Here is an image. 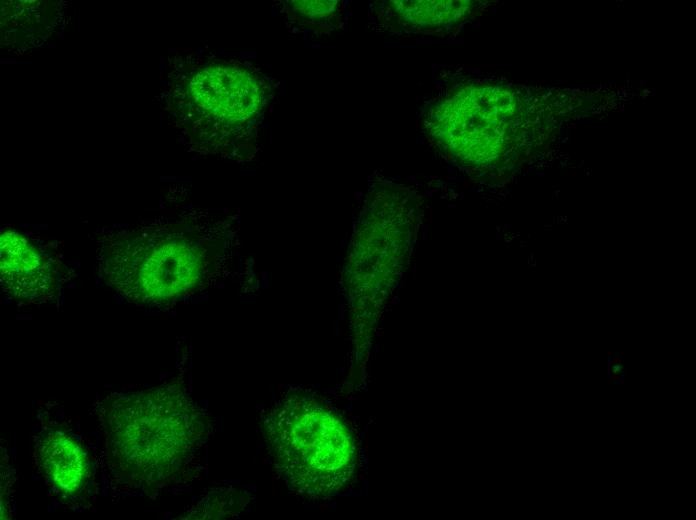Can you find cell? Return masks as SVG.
Instances as JSON below:
<instances>
[{
	"mask_svg": "<svg viewBox=\"0 0 696 520\" xmlns=\"http://www.w3.org/2000/svg\"><path fill=\"white\" fill-rule=\"evenodd\" d=\"M98 414L111 471L147 492L180 474L210 428L179 383L113 394L100 403Z\"/></svg>",
	"mask_w": 696,
	"mask_h": 520,
	"instance_id": "obj_1",
	"label": "cell"
},
{
	"mask_svg": "<svg viewBox=\"0 0 696 520\" xmlns=\"http://www.w3.org/2000/svg\"><path fill=\"white\" fill-rule=\"evenodd\" d=\"M262 435L284 485L304 498H324L351 478L355 446L344 423L302 392L285 394L264 414Z\"/></svg>",
	"mask_w": 696,
	"mask_h": 520,
	"instance_id": "obj_2",
	"label": "cell"
},
{
	"mask_svg": "<svg viewBox=\"0 0 696 520\" xmlns=\"http://www.w3.org/2000/svg\"><path fill=\"white\" fill-rule=\"evenodd\" d=\"M102 276L123 297L157 305L176 299L197 284L201 258L196 247L177 238L133 231L98 244Z\"/></svg>",
	"mask_w": 696,
	"mask_h": 520,
	"instance_id": "obj_3",
	"label": "cell"
},
{
	"mask_svg": "<svg viewBox=\"0 0 696 520\" xmlns=\"http://www.w3.org/2000/svg\"><path fill=\"white\" fill-rule=\"evenodd\" d=\"M269 85L241 64H211L190 80L196 107L229 133L249 134L260 123L269 99Z\"/></svg>",
	"mask_w": 696,
	"mask_h": 520,
	"instance_id": "obj_4",
	"label": "cell"
},
{
	"mask_svg": "<svg viewBox=\"0 0 696 520\" xmlns=\"http://www.w3.org/2000/svg\"><path fill=\"white\" fill-rule=\"evenodd\" d=\"M514 112L507 92L471 86L435 107L430 132L451 147L467 141H497L511 125Z\"/></svg>",
	"mask_w": 696,
	"mask_h": 520,
	"instance_id": "obj_5",
	"label": "cell"
},
{
	"mask_svg": "<svg viewBox=\"0 0 696 520\" xmlns=\"http://www.w3.org/2000/svg\"><path fill=\"white\" fill-rule=\"evenodd\" d=\"M1 285L11 298L44 300L55 285L52 260L25 236L5 231L0 237Z\"/></svg>",
	"mask_w": 696,
	"mask_h": 520,
	"instance_id": "obj_6",
	"label": "cell"
},
{
	"mask_svg": "<svg viewBox=\"0 0 696 520\" xmlns=\"http://www.w3.org/2000/svg\"><path fill=\"white\" fill-rule=\"evenodd\" d=\"M35 452L39 469L57 492L70 497L84 489L89 477V463L74 437L59 430L42 432Z\"/></svg>",
	"mask_w": 696,
	"mask_h": 520,
	"instance_id": "obj_7",
	"label": "cell"
},
{
	"mask_svg": "<svg viewBox=\"0 0 696 520\" xmlns=\"http://www.w3.org/2000/svg\"><path fill=\"white\" fill-rule=\"evenodd\" d=\"M464 2L452 1H430V2H408L401 4L402 9L398 13L410 22L421 26L451 24L459 20L464 13Z\"/></svg>",
	"mask_w": 696,
	"mask_h": 520,
	"instance_id": "obj_8",
	"label": "cell"
},
{
	"mask_svg": "<svg viewBox=\"0 0 696 520\" xmlns=\"http://www.w3.org/2000/svg\"><path fill=\"white\" fill-rule=\"evenodd\" d=\"M333 1H292L290 12L303 20H317L331 14L335 9Z\"/></svg>",
	"mask_w": 696,
	"mask_h": 520,
	"instance_id": "obj_9",
	"label": "cell"
},
{
	"mask_svg": "<svg viewBox=\"0 0 696 520\" xmlns=\"http://www.w3.org/2000/svg\"><path fill=\"white\" fill-rule=\"evenodd\" d=\"M613 379H614V383H615L616 385L624 384V381H625V374L622 373L619 377H614Z\"/></svg>",
	"mask_w": 696,
	"mask_h": 520,
	"instance_id": "obj_10",
	"label": "cell"
},
{
	"mask_svg": "<svg viewBox=\"0 0 696 520\" xmlns=\"http://www.w3.org/2000/svg\"><path fill=\"white\" fill-rule=\"evenodd\" d=\"M612 370H613V373L618 374L622 370V366L620 365V363H617V364L613 365Z\"/></svg>",
	"mask_w": 696,
	"mask_h": 520,
	"instance_id": "obj_11",
	"label": "cell"
}]
</instances>
